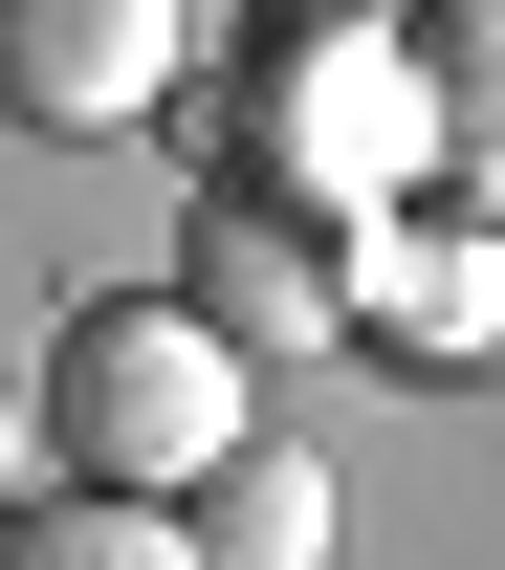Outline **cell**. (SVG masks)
Returning a JSON list of instances; mask_svg holds the SVG:
<instances>
[{
  "mask_svg": "<svg viewBox=\"0 0 505 570\" xmlns=\"http://www.w3.org/2000/svg\"><path fill=\"white\" fill-rule=\"evenodd\" d=\"M242 373L264 352H220L198 307H88L67 352H45V461H88V483H154V504H198L220 461H242Z\"/></svg>",
  "mask_w": 505,
  "mask_h": 570,
  "instance_id": "6da1fadb",
  "label": "cell"
},
{
  "mask_svg": "<svg viewBox=\"0 0 505 570\" xmlns=\"http://www.w3.org/2000/svg\"><path fill=\"white\" fill-rule=\"evenodd\" d=\"M352 285H373L352 198H287V176H220L198 242H176V307L220 352H352Z\"/></svg>",
  "mask_w": 505,
  "mask_h": 570,
  "instance_id": "7a4b0ae2",
  "label": "cell"
},
{
  "mask_svg": "<svg viewBox=\"0 0 505 570\" xmlns=\"http://www.w3.org/2000/svg\"><path fill=\"white\" fill-rule=\"evenodd\" d=\"M176 22L198 0H0V110L22 132H133L176 88Z\"/></svg>",
  "mask_w": 505,
  "mask_h": 570,
  "instance_id": "3957f363",
  "label": "cell"
},
{
  "mask_svg": "<svg viewBox=\"0 0 505 570\" xmlns=\"http://www.w3.org/2000/svg\"><path fill=\"white\" fill-rule=\"evenodd\" d=\"M352 330H373V352H505V219H484V242H462V219H418V242H373V285H352Z\"/></svg>",
  "mask_w": 505,
  "mask_h": 570,
  "instance_id": "277c9868",
  "label": "cell"
},
{
  "mask_svg": "<svg viewBox=\"0 0 505 570\" xmlns=\"http://www.w3.org/2000/svg\"><path fill=\"white\" fill-rule=\"evenodd\" d=\"M0 570H220V549H198V504H154V483H22Z\"/></svg>",
  "mask_w": 505,
  "mask_h": 570,
  "instance_id": "5b68a950",
  "label": "cell"
},
{
  "mask_svg": "<svg viewBox=\"0 0 505 570\" xmlns=\"http://www.w3.org/2000/svg\"><path fill=\"white\" fill-rule=\"evenodd\" d=\"M198 549H220V570H330V461L242 439V461L198 483Z\"/></svg>",
  "mask_w": 505,
  "mask_h": 570,
  "instance_id": "8992f818",
  "label": "cell"
},
{
  "mask_svg": "<svg viewBox=\"0 0 505 570\" xmlns=\"http://www.w3.org/2000/svg\"><path fill=\"white\" fill-rule=\"evenodd\" d=\"M418 67H439V176H462V198L505 219V0H462Z\"/></svg>",
  "mask_w": 505,
  "mask_h": 570,
  "instance_id": "52a82bcc",
  "label": "cell"
},
{
  "mask_svg": "<svg viewBox=\"0 0 505 570\" xmlns=\"http://www.w3.org/2000/svg\"><path fill=\"white\" fill-rule=\"evenodd\" d=\"M0 504H22V395H0Z\"/></svg>",
  "mask_w": 505,
  "mask_h": 570,
  "instance_id": "ba28073f",
  "label": "cell"
}]
</instances>
